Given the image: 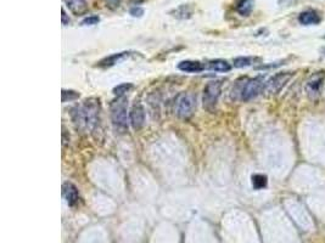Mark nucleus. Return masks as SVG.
I'll use <instances>...</instances> for the list:
<instances>
[{
    "label": "nucleus",
    "instance_id": "21",
    "mask_svg": "<svg viewBox=\"0 0 325 243\" xmlns=\"http://www.w3.org/2000/svg\"><path fill=\"white\" fill-rule=\"evenodd\" d=\"M99 21H100V17L99 16H88L82 21V25L83 26H94L98 25Z\"/></svg>",
    "mask_w": 325,
    "mask_h": 243
},
{
    "label": "nucleus",
    "instance_id": "3",
    "mask_svg": "<svg viewBox=\"0 0 325 243\" xmlns=\"http://www.w3.org/2000/svg\"><path fill=\"white\" fill-rule=\"evenodd\" d=\"M222 93V81H212L207 83V85L204 89V96H202V105L204 108L207 111L212 112L217 106L219 96Z\"/></svg>",
    "mask_w": 325,
    "mask_h": 243
},
{
    "label": "nucleus",
    "instance_id": "17",
    "mask_svg": "<svg viewBox=\"0 0 325 243\" xmlns=\"http://www.w3.org/2000/svg\"><path fill=\"white\" fill-rule=\"evenodd\" d=\"M267 176L262 175V174H256L252 176V186L256 190H262L267 186Z\"/></svg>",
    "mask_w": 325,
    "mask_h": 243
},
{
    "label": "nucleus",
    "instance_id": "13",
    "mask_svg": "<svg viewBox=\"0 0 325 243\" xmlns=\"http://www.w3.org/2000/svg\"><path fill=\"white\" fill-rule=\"evenodd\" d=\"M178 68L183 72H188V73H199L202 72L205 68H207V66L202 65L201 62L199 61H181L180 63L178 65Z\"/></svg>",
    "mask_w": 325,
    "mask_h": 243
},
{
    "label": "nucleus",
    "instance_id": "14",
    "mask_svg": "<svg viewBox=\"0 0 325 243\" xmlns=\"http://www.w3.org/2000/svg\"><path fill=\"white\" fill-rule=\"evenodd\" d=\"M193 14H194V9L193 6L189 4L180 5V6H178L177 9L171 11V15L178 20H189L193 17Z\"/></svg>",
    "mask_w": 325,
    "mask_h": 243
},
{
    "label": "nucleus",
    "instance_id": "15",
    "mask_svg": "<svg viewBox=\"0 0 325 243\" xmlns=\"http://www.w3.org/2000/svg\"><path fill=\"white\" fill-rule=\"evenodd\" d=\"M253 6H255V0H239L236 2V11L241 16H250L252 12Z\"/></svg>",
    "mask_w": 325,
    "mask_h": 243
},
{
    "label": "nucleus",
    "instance_id": "24",
    "mask_svg": "<svg viewBox=\"0 0 325 243\" xmlns=\"http://www.w3.org/2000/svg\"><path fill=\"white\" fill-rule=\"evenodd\" d=\"M61 14H62V15H61V17H62V25L66 26V25L70 24V17L67 16V14H66L65 9L61 10Z\"/></svg>",
    "mask_w": 325,
    "mask_h": 243
},
{
    "label": "nucleus",
    "instance_id": "25",
    "mask_svg": "<svg viewBox=\"0 0 325 243\" xmlns=\"http://www.w3.org/2000/svg\"><path fill=\"white\" fill-rule=\"evenodd\" d=\"M324 38H325V37H324Z\"/></svg>",
    "mask_w": 325,
    "mask_h": 243
},
{
    "label": "nucleus",
    "instance_id": "12",
    "mask_svg": "<svg viewBox=\"0 0 325 243\" xmlns=\"http://www.w3.org/2000/svg\"><path fill=\"white\" fill-rule=\"evenodd\" d=\"M298 21L301 25L304 26H311V25H318L322 21L321 16L317 11L314 10H307V11L301 12L298 16Z\"/></svg>",
    "mask_w": 325,
    "mask_h": 243
},
{
    "label": "nucleus",
    "instance_id": "9",
    "mask_svg": "<svg viewBox=\"0 0 325 243\" xmlns=\"http://www.w3.org/2000/svg\"><path fill=\"white\" fill-rule=\"evenodd\" d=\"M62 196L66 199L68 206L73 207L78 202L79 192L72 183H65L62 185Z\"/></svg>",
    "mask_w": 325,
    "mask_h": 243
},
{
    "label": "nucleus",
    "instance_id": "11",
    "mask_svg": "<svg viewBox=\"0 0 325 243\" xmlns=\"http://www.w3.org/2000/svg\"><path fill=\"white\" fill-rule=\"evenodd\" d=\"M129 51H123V53H118V54H114V55L109 56V57H105L104 60H101L100 62H98L99 67H111V66H115L116 63H119L121 61L125 60L130 56Z\"/></svg>",
    "mask_w": 325,
    "mask_h": 243
},
{
    "label": "nucleus",
    "instance_id": "16",
    "mask_svg": "<svg viewBox=\"0 0 325 243\" xmlns=\"http://www.w3.org/2000/svg\"><path fill=\"white\" fill-rule=\"evenodd\" d=\"M207 68L212 71H216V72H229L232 70V66L228 61L225 60H213L209 61L208 65H207Z\"/></svg>",
    "mask_w": 325,
    "mask_h": 243
},
{
    "label": "nucleus",
    "instance_id": "22",
    "mask_svg": "<svg viewBox=\"0 0 325 243\" xmlns=\"http://www.w3.org/2000/svg\"><path fill=\"white\" fill-rule=\"evenodd\" d=\"M105 4H106L107 7H110L111 10H116L121 6L122 0H104Z\"/></svg>",
    "mask_w": 325,
    "mask_h": 243
},
{
    "label": "nucleus",
    "instance_id": "1",
    "mask_svg": "<svg viewBox=\"0 0 325 243\" xmlns=\"http://www.w3.org/2000/svg\"><path fill=\"white\" fill-rule=\"evenodd\" d=\"M76 112L73 113V121L79 128L83 129H91L96 124L99 114V101L90 99L84 101L82 106L76 107Z\"/></svg>",
    "mask_w": 325,
    "mask_h": 243
},
{
    "label": "nucleus",
    "instance_id": "20",
    "mask_svg": "<svg viewBox=\"0 0 325 243\" xmlns=\"http://www.w3.org/2000/svg\"><path fill=\"white\" fill-rule=\"evenodd\" d=\"M79 93L73 90H62V102L73 101V100L78 99Z\"/></svg>",
    "mask_w": 325,
    "mask_h": 243
},
{
    "label": "nucleus",
    "instance_id": "4",
    "mask_svg": "<svg viewBox=\"0 0 325 243\" xmlns=\"http://www.w3.org/2000/svg\"><path fill=\"white\" fill-rule=\"evenodd\" d=\"M294 72H280L276 73L275 76H273L269 81L266 83L265 85V94L267 95L273 96L276 95V94L280 93L283 90L284 86L289 83L291 78H293Z\"/></svg>",
    "mask_w": 325,
    "mask_h": 243
},
{
    "label": "nucleus",
    "instance_id": "2",
    "mask_svg": "<svg viewBox=\"0 0 325 243\" xmlns=\"http://www.w3.org/2000/svg\"><path fill=\"white\" fill-rule=\"evenodd\" d=\"M111 118L115 128L119 132L127 129V99L118 97L111 105Z\"/></svg>",
    "mask_w": 325,
    "mask_h": 243
},
{
    "label": "nucleus",
    "instance_id": "19",
    "mask_svg": "<svg viewBox=\"0 0 325 243\" xmlns=\"http://www.w3.org/2000/svg\"><path fill=\"white\" fill-rule=\"evenodd\" d=\"M251 63H252V58L251 57H236L234 60V66L236 68L247 67Z\"/></svg>",
    "mask_w": 325,
    "mask_h": 243
},
{
    "label": "nucleus",
    "instance_id": "7",
    "mask_svg": "<svg viewBox=\"0 0 325 243\" xmlns=\"http://www.w3.org/2000/svg\"><path fill=\"white\" fill-rule=\"evenodd\" d=\"M325 79V71H318V72L313 73L308 78L306 83V93L307 96L311 100L316 101L321 95L322 86H323Z\"/></svg>",
    "mask_w": 325,
    "mask_h": 243
},
{
    "label": "nucleus",
    "instance_id": "10",
    "mask_svg": "<svg viewBox=\"0 0 325 243\" xmlns=\"http://www.w3.org/2000/svg\"><path fill=\"white\" fill-rule=\"evenodd\" d=\"M65 2L70 11L76 16H83L89 10L88 2L86 0H65Z\"/></svg>",
    "mask_w": 325,
    "mask_h": 243
},
{
    "label": "nucleus",
    "instance_id": "8",
    "mask_svg": "<svg viewBox=\"0 0 325 243\" xmlns=\"http://www.w3.org/2000/svg\"><path fill=\"white\" fill-rule=\"evenodd\" d=\"M129 118L133 128H134L135 130H139L145 123L144 107H143L140 104H135L134 106H133L132 111H130Z\"/></svg>",
    "mask_w": 325,
    "mask_h": 243
},
{
    "label": "nucleus",
    "instance_id": "6",
    "mask_svg": "<svg viewBox=\"0 0 325 243\" xmlns=\"http://www.w3.org/2000/svg\"><path fill=\"white\" fill-rule=\"evenodd\" d=\"M265 77L258 76L256 78L250 79L244 85L241 90V99L244 101H250V100L255 99L256 96L260 95L263 90H265Z\"/></svg>",
    "mask_w": 325,
    "mask_h": 243
},
{
    "label": "nucleus",
    "instance_id": "23",
    "mask_svg": "<svg viewBox=\"0 0 325 243\" xmlns=\"http://www.w3.org/2000/svg\"><path fill=\"white\" fill-rule=\"evenodd\" d=\"M129 14L132 15L133 17H142L144 15V9L140 6H133L132 9L129 10Z\"/></svg>",
    "mask_w": 325,
    "mask_h": 243
},
{
    "label": "nucleus",
    "instance_id": "18",
    "mask_svg": "<svg viewBox=\"0 0 325 243\" xmlns=\"http://www.w3.org/2000/svg\"><path fill=\"white\" fill-rule=\"evenodd\" d=\"M132 88H133V85L130 83L119 84V85H117L116 88H114V94L116 96L121 97V96H123L125 93H128V91H129Z\"/></svg>",
    "mask_w": 325,
    "mask_h": 243
},
{
    "label": "nucleus",
    "instance_id": "5",
    "mask_svg": "<svg viewBox=\"0 0 325 243\" xmlns=\"http://www.w3.org/2000/svg\"><path fill=\"white\" fill-rule=\"evenodd\" d=\"M196 108V97L193 94H183L177 101L176 113L179 118L188 119L193 116Z\"/></svg>",
    "mask_w": 325,
    "mask_h": 243
}]
</instances>
